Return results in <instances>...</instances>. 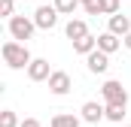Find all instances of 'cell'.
I'll list each match as a JSON object with an SVG mask.
<instances>
[{"mask_svg": "<svg viewBox=\"0 0 131 127\" xmlns=\"http://www.w3.org/2000/svg\"><path fill=\"white\" fill-rule=\"evenodd\" d=\"M0 55H3V61L9 70H28L31 67V52H28V45L21 42V39H6L3 45H0Z\"/></svg>", "mask_w": 131, "mask_h": 127, "instance_id": "cell-1", "label": "cell"}, {"mask_svg": "<svg viewBox=\"0 0 131 127\" xmlns=\"http://www.w3.org/2000/svg\"><path fill=\"white\" fill-rule=\"evenodd\" d=\"M34 30H37V21L34 18H28V15H12L9 18V36L12 39H31L34 36Z\"/></svg>", "mask_w": 131, "mask_h": 127, "instance_id": "cell-2", "label": "cell"}, {"mask_svg": "<svg viewBox=\"0 0 131 127\" xmlns=\"http://www.w3.org/2000/svg\"><path fill=\"white\" fill-rule=\"evenodd\" d=\"M58 9H55V3L49 6V3H43V6H37V12H34V21H37V27L40 30H52L55 24H58Z\"/></svg>", "mask_w": 131, "mask_h": 127, "instance_id": "cell-3", "label": "cell"}, {"mask_svg": "<svg viewBox=\"0 0 131 127\" xmlns=\"http://www.w3.org/2000/svg\"><path fill=\"white\" fill-rule=\"evenodd\" d=\"M101 94H104V103H125V106H128V91H125V85H122L119 79L104 82Z\"/></svg>", "mask_w": 131, "mask_h": 127, "instance_id": "cell-4", "label": "cell"}, {"mask_svg": "<svg viewBox=\"0 0 131 127\" xmlns=\"http://www.w3.org/2000/svg\"><path fill=\"white\" fill-rule=\"evenodd\" d=\"M70 88H73L70 73H64V70H52V76H49V91H52L55 97H64V94H70Z\"/></svg>", "mask_w": 131, "mask_h": 127, "instance_id": "cell-5", "label": "cell"}, {"mask_svg": "<svg viewBox=\"0 0 131 127\" xmlns=\"http://www.w3.org/2000/svg\"><path fill=\"white\" fill-rule=\"evenodd\" d=\"M85 67H89V73L101 76V73H107V67H110V55L101 52V49H95V52L85 55Z\"/></svg>", "mask_w": 131, "mask_h": 127, "instance_id": "cell-6", "label": "cell"}, {"mask_svg": "<svg viewBox=\"0 0 131 127\" xmlns=\"http://www.w3.org/2000/svg\"><path fill=\"white\" fill-rule=\"evenodd\" d=\"M49 76H52V67L46 58H34L31 67H28V79L31 82H49Z\"/></svg>", "mask_w": 131, "mask_h": 127, "instance_id": "cell-7", "label": "cell"}, {"mask_svg": "<svg viewBox=\"0 0 131 127\" xmlns=\"http://www.w3.org/2000/svg\"><path fill=\"white\" fill-rule=\"evenodd\" d=\"M82 121L85 124H98V121H104L107 118V106H101V103H95V100H89V103H82Z\"/></svg>", "mask_w": 131, "mask_h": 127, "instance_id": "cell-8", "label": "cell"}, {"mask_svg": "<svg viewBox=\"0 0 131 127\" xmlns=\"http://www.w3.org/2000/svg\"><path fill=\"white\" fill-rule=\"evenodd\" d=\"M119 45H122V36H116L113 30H104V33L98 36V49H101V52H107V55L119 52Z\"/></svg>", "mask_w": 131, "mask_h": 127, "instance_id": "cell-9", "label": "cell"}, {"mask_svg": "<svg viewBox=\"0 0 131 127\" xmlns=\"http://www.w3.org/2000/svg\"><path fill=\"white\" fill-rule=\"evenodd\" d=\"M107 30H113L116 36H125V33L131 30V18H128V15H119V12H116V15H110Z\"/></svg>", "mask_w": 131, "mask_h": 127, "instance_id": "cell-10", "label": "cell"}, {"mask_svg": "<svg viewBox=\"0 0 131 127\" xmlns=\"http://www.w3.org/2000/svg\"><path fill=\"white\" fill-rule=\"evenodd\" d=\"M64 33H67V39L73 42V39H79V36H85V33H89V24H85L82 18H70V21H67V27H64Z\"/></svg>", "mask_w": 131, "mask_h": 127, "instance_id": "cell-11", "label": "cell"}, {"mask_svg": "<svg viewBox=\"0 0 131 127\" xmlns=\"http://www.w3.org/2000/svg\"><path fill=\"white\" fill-rule=\"evenodd\" d=\"M95 49H98V36H92V33L73 39V52H76V55H89V52H95Z\"/></svg>", "mask_w": 131, "mask_h": 127, "instance_id": "cell-12", "label": "cell"}, {"mask_svg": "<svg viewBox=\"0 0 131 127\" xmlns=\"http://www.w3.org/2000/svg\"><path fill=\"white\" fill-rule=\"evenodd\" d=\"M49 127H79V118L73 112H58V115H52Z\"/></svg>", "mask_w": 131, "mask_h": 127, "instance_id": "cell-13", "label": "cell"}, {"mask_svg": "<svg viewBox=\"0 0 131 127\" xmlns=\"http://www.w3.org/2000/svg\"><path fill=\"white\" fill-rule=\"evenodd\" d=\"M122 118H125V103H107V121L122 124Z\"/></svg>", "mask_w": 131, "mask_h": 127, "instance_id": "cell-14", "label": "cell"}, {"mask_svg": "<svg viewBox=\"0 0 131 127\" xmlns=\"http://www.w3.org/2000/svg\"><path fill=\"white\" fill-rule=\"evenodd\" d=\"M52 3H55V9H58L61 15H73V9L82 6V0H52Z\"/></svg>", "mask_w": 131, "mask_h": 127, "instance_id": "cell-15", "label": "cell"}, {"mask_svg": "<svg viewBox=\"0 0 131 127\" xmlns=\"http://www.w3.org/2000/svg\"><path fill=\"white\" fill-rule=\"evenodd\" d=\"M18 124H21V121L15 118L12 109H3V112H0V127H18Z\"/></svg>", "mask_w": 131, "mask_h": 127, "instance_id": "cell-16", "label": "cell"}, {"mask_svg": "<svg viewBox=\"0 0 131 127\" xmlns=\"http://www.w3.org/2000/svg\"><path fill=\"white\" fill-rule=\"evenodd\" d=\"M82 9H85V15H104L101 0H85V3H82Z\"/></svg>", "mask_w": 131, "mask_h": 127, "instance_id": "cell-17", "label": "cell"}, {"mask_svg": "<svg viewBox=\"0 0 131 127\" xmlns=\"http://www.w3.org/2000/svg\"><path fill=\"white\" fill-rule=\"evenodd\" d=\"M119 3H122V0H101L104 15H116V12H119Z\"/></svg>", "mask_w": 131, "mask_h": 127, "instance_id": "cell-18", "label": "cell"}, {"mask_svg": "<svg viewBox=\"0 0 131 127\" xmlns=\"http://www.w3.org/2000/svg\"><path fill=\"white\" fill-rule=\"evenodd\" d=\"M0 15L12 18V15H15V0H0Z\"/></svg>", "mask_w": 131, "mask_h": 127, "instance_id": "cell-19", "label": "cell"}, {"mask_svg": "<svg viewBox=\"0 0 131 127\" xmlns=\"http://www.w3.org/2000/svg\"><path fill=\"white\" fill-rule=\"evenodd\" d=\"M18 127H40V121H37V118H25Z\"/></svg>", "mask_w": 131, "mask_h": 127, "instance_id": "cell-20", "label": "cell"}, {"mask_svg": "<svg viewBox=\"0 0 131 127\" xmlns=\"http://www.w3.org/2000/svg\"><path fill=\"white\" fill-rule=\"evenodd\" d=\"M122 45H125V49H131V30L125 33V36H122Z\"/></svg>", "mask_w": 131, "mask_h": 127, "instance_id": "cell-21", "label": "cell"}, {"mask_svg": "<svg viewBox=\"0 0 131 127\" xmlns=\"http://www.w3.org/2000/svg\"><path fill=\"white\" fill-rule=\"evenodd\" d=\"M125 127H131V124H125Z\"/></svg>", "mask_w": 131, "mask_h": 127, "instance_id": "cell-22", "label": "cell"}, {"mask_svg": "<svg viewBox=\"0 0 131 127\" xmlns=\"http://www.w3.org/2000/svg\"><path fill=\"white\" fill-rule=\"evenodd\" d=\"M82 3H85V0H82Z\"/></svg>", "mask_w": 131, "mask_h": 127, "instance_id": "cell-23", "label": "cell"}, {"mask_svg": "<svg viewBox=\"0 0 131 127\" xmlns=\"http://www.w3.org/2000/svg\"><path fill=\"white\" fill-rule=\"evenodd\" d=\"M28 3H31V0H28Z\"/></svg>", "mask_w": 131, "mask_h": 127, "instance_id": "cell-24", "label": "cell"}]
</instances>
